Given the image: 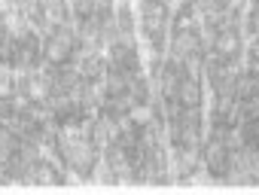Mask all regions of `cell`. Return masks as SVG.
<instances>
[{"mask_svg": "<svg viewBox=\"0 0 259 195\" xmlns=\"http://www.w3.org/2000/svg\"><path fill=\"white\" fill-rule=\"evenodd\" d=\"M229 177L235 180H259V147L241 143L232 156V171Z\"/></svg>", "mask_w": 259, "mask_h": 195, "instance_id": "cell-1", "label": "cell"}, {"mask_svg": "<svg viewBox=\"0 0 259 195\" xmlns=\"http://www.w3.org/2000/svg\"><path fill=\"white\" fill-rule=\"evenodd\" d=\"M204 49H207V46H204ZM210 49H213L220 58H226V61H238V58H241V52H244V43H241V31H238V28H229V31H217V37H213Z\"/></svg>", "mask_w": 259, "mask_h": 195, "instance_id": "cell-2", "label": "cell"}, {"mask_svg": "<svg viewBox=\"0 0 259 195\" xmlns=\"http://www.w3.org/2000/svg\"><path fill=\"white\" fill-rule=\"evenodd\" d=\"M180 104L183 107H201V79L195 70H186L180 79Z\"/></svg>", "mask_w": 259, "mask_h": 195, "instance_id": "cell-3", "label": "cell"}]
</instances>
